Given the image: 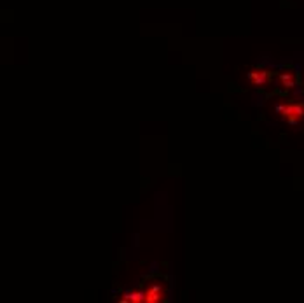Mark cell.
<instances>
[{"label":"cell","instance_id":"obj_3","mask_svg":"<svg viewBox=\"0 0 304 303\" xmlns=\"http://www.w3.org/2000/svg\"><path fill=\"white\" fill-rule=\"evenodd\" d=\"M271 79V74L268 71H262V68H256V71L248 72V81L252 86H264L268 84Z\"/></svg>","mask_w":304,"mask_h":303},{"label":"cell","instance_id":"obj_2","mask_svg":"<svg viewBox=\"0 0 304 303\" xmlns=\"http://www.w3.org/2000/svg\"><path fill=\"white\" fill-rule=\"evenodd\" d=\"M166 296V289L159 282H152L145 289V303H159Z\"/></svg>","mask_w":304,"mask_h":303},{"label":"cell","instance_id":"obj_1","mask_svg":"<svg viewBox=\"0 0 304 303\" xmlns=\"http://www.w3.org/2000/svg\"><path fill=\"white\" fill-rule=\"evenodd\" d=\"M276 112L289 123H299L304 118V104H283L278 105Z\"/></svg>","mask_w":304,"mask_h":303},{"label":"cell","instance_id":"obj_4","mask_svg":"<svg viewBox=\"0 0 304 303\" xmlns=\"http://www.w3.org/2000/svg\"><path fill=\"white\" fill-rule=\"evenodd\" d=\"M121 301L124 303H145V291H131L124 294V298H121Z\"/></svg>","mask_w":304,"mask_h":303},{"label":"cell","instance_id":"obj_5","mask_svg":"<svg viewBox=\"0 0 304 303\" xmlns=\"http://www.w3.org/2000/svg\"><path fill=\"white\" fill-rule=\"evenodd\" d=\"M280 83L283 88H292L294 83H295V79H294V76L290 72H287V74H282L280 76Z\"/></svg>","mask_w":304,"mask_h":303}]
</instances>
